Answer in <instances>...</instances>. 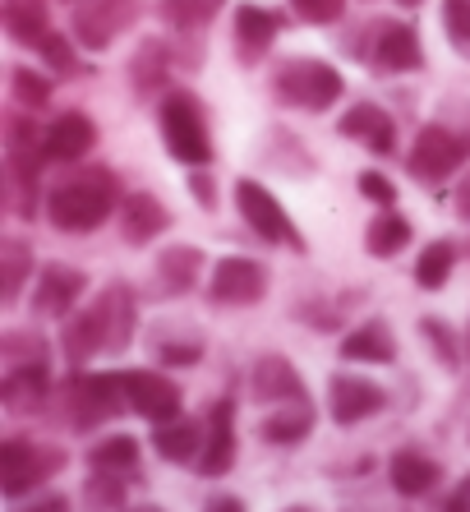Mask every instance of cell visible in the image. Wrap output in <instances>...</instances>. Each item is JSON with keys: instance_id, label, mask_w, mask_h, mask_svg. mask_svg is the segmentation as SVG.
Segmentation results:
<instances>
[{"instance_id": "obj_1", "label": "cell", "mask_w": 470, "mask_h": 512, "mask_svg": "<svg viewBox=\"0 0 470 512\" xmlns=\"http://www.w3.org/2000/svg\"><path fill=\"white\" fill-rule=\"evenodd\" d=\"M134 323H139V305L125 282H111L97 291L93 305H83L65 319L60 333V351L70 360V370H83L88 360L106 356V351H125L134 342Z\"/></svg>"}, {"instance_id": "obj_2", "label": "cell", "mask_w": 470, "mask_h": 512, "mask_svg": "<svg viewBox=\"0 0 470 512\" xmlns=\"http://www.w3.org/2000/svg\"><path fill=\"white\" fill-rule=\"evenodd\" d=\"M116 203H125L120 199V180L111 171L93 167L47 194V217L51 227L65 231V236H88V231H97L111 217Z\"/></svg>"}, {"instance_id": "obj_3", "label": "cell", "mask_w": 470, "mask_h": 512, "mask_svg": "<svg viewBox=\"0 0 470 512\" xmlns=\"http://www.w3.org/2000/svg\"><path fill=\"white\" fill-rule=\"evenodd\" d=\"M157 125H162L166 153L176 157L180 167H208L212 162V134H208V111L189 88H171L157 107Z\"/></svg>"}, {"instance_id": "obj_4", "label": "cell", "mask_w": 470, "mask_h": 512, "mask_svg": "<svg viewBox=\"0 0 470 512\" xmlns=\"http://www.w3.org/2000/svg\"><path fill=\"white\" fill-rule=\"evenodd\" d=\"M125 411H130L125 374H70V383H65V425L74 434H93V429L111 425Z\"/></svg>"}, {"instance_id": "obj_5", "label": "cell", "mask_w": 470, "mask_h": 512, "mask_svg": "<svg viewBox=\"0 0 470 512\" xmlns=\"http://www.w3.org/2000/svg\"><path fill=\"white\" fill-rule=\"evenodd\" d=\"M70 466V453L60 443H37V439H5L0 443V494L5 499H24L56 480Z\"/></svg>"}, {"instance_id": "obj_6", "label": "cell", "mask_w": 470, "mask_h": 512, "mask_svg": "<svg viewBox=\"0 0 470 512\" xmlns=\"http://www.w3.org/2000/svg\"><path fill=\"white\" fill-rule=\"evenodd\" d=\"M272 88H277V97H282L286 107L328 111L332 102L346 93V79L332 70L328 60L300 56V60H286V65H277V74H272Z\"/></svg>"}, {"instance_id": "obj_7", "label": "cell", "mask_w": 470, "mask_h": 512, "mask_svg": "<svg viewBox=\"0 0 470 512\" xmlns=\"http://www.w3.org/2000/svg\"><path fill=\"white\" fill-rule=\"evenodd\" d=\"M235 203H240L245 227L254 231L259 240H268V245H291V250H305V240H300L295 222L286 217V208L277 203V194H272L268 185H259L254 176H240V180H235Z\"/></svg>"}, {"instance_id": "obj_8", "label": "cell", "mask_w": 470, "mask_h": 512, "mask_svg": "<svg viewBox=\"0 0 470 512\" xmlns=\"http://www.w3.org/2000/svg\"><path fill=\"white\" fill-rule=\"evenodd\" d=\"M148 0H83L74 10V37L88 51H106L120 33H130L143 19Z\"/></svg>"}, {"instance_id": "obj_9", "label": "cell", "mask_w": 470, "mask_h": 512, "mask_svg": "<svg viewBox=\"0 0 470 512\" xmlns=\"http://www.w3.org/2000/svg\"><path fill=\"white\" fill-rule=\"evenodd\" d=\"M470 157V143L461 139L452 125H424L411 143V157H406V167H411L415 180H447L452 171L461 167Z\"/></svg>"}, {"instance_id": "obj_10", "label": "cell", "mask_w": 470, "mask_h": 512, "mask_svg": "<svg viewBox=\"0 0 470 512\" xmlns=\"http://www.w3.org/2000/svg\"><path fill=\"white\" fill-rule=\"evenodd\" d=\"M208 434H203V453L199 462H194V471H199L203 480H222L231 476L235 457H240V434H235V397H217V402L208 406Z\"/></svg>"}, {"instance_id": "obj_11", "label": "cell", "mask_w": 470, "mask_h": 512, "mask_svg": "<svg viewBox=\"0 0 470 512\" xmlns=\"http://www.w3.org/2000/svg\"><path fill=\"white\" fill-rule=\"evenodd\" d=\"M383 406H388V393H383L374 379H360V374H346V370L328 379L332 425L355 429V425H365V420L383 416Z\"/></svg>"}, {"instance_id": "obj_12", "label": "cell", "mask_w": 470, "mask_h": 512, "mask_svg": "<svg viewBox=\"0 0 470 512\" xmlns=\"http://www.w3.org/2000/svg\"><path fill=\"white\" fill-rule=\"evenodd\" d=\"M88 291V277L70 263H47V268H37V282H33V300H28V310L33 319H70L74 305L83 300Z\"/></svg>"}, {"instance_id": "obj_13", "label": "cell", "mask_w": 470, "mask_h": 512, "mask_svg": "<svg viewBox=\"0 0 470 512\" xmlns=\"http://www.w3.org/2000/svg\"><path fill=\"white\" fill-rule=\"evenodd\" d=\"M268 296V268L259 259H245V254H231L212 268V282H208V300L212 305H254V300Z\"/></svg>"}, {"instance_id": "obj_14", "label": "cell", "mask_w": 470, "mask_h": 512, "mask_svg": "<svg viewBox=\"0 0 470 512\" xmlns=\"http://www.w3.org/2000/svg\"><path fill=\"white\" fill-rule=\"evenodd\" d=\"M125 393H130V411L148 425H166L185 411V397L176 379H166V370H125Z\"/></svg>"}, {"instance_id": "obj_15", "label": "cell", "mask_w": 470, "mask_h": 512, "mask_svg": "<svg viewBox=\"0 0 470 512\" xmlns=\"http://www.w3.org/2000/svg\"><path fill=\"white\" fill-rule=\"evenodd\" d=\"M51 397V365L37 360V365H5V379H0V406L10 416H37Z\"/></svg>"}, {"instance_id": "obj_16", "label": "cell", "mask_w": 470, "mask_h": 512, "mask_svg": "<svg viewBox=\"0 0 470 512\" xmlns=\"http://www.w3.org/2000/svg\"><path fill=\"white\" fill-rule=\"evenodd\" d=\"M249 393H254V402H263V406H282V402H295V397H309L300 370H295L286 356L254 360V370H249Z\"/></svg>"}, {"instance_id": "obj_17", "label": "cell", "mask_w": 470, "mask_h": 512, "mask_svg": "<svg viewBox=\"0 0 470 512\" xmlns=\"http://www.w3.org/2000/svg\"><path fill=\"white\" fill-rule=\"evenodd\" d=\"M369 56H374L378 70H388V74L420 70V65H424L420 33H415L411 24H378L374 28V42H369Z\"/></svg>"}, {"instance_id": "obj_18", "label": "cell", "mask_w": 470, "mask_h": 512, "mask_svg": "<svg viewBox=\"0 0 470 512\" xmlns=\"http://www.w3.org/2000/svg\"><path fill=\"white\" fill-rule=\"evenodd\" d=\"M318 425V411L309 397H295V402H282L272 406L268 416L259 420V439L272 443V448H295V443H305Z\"/></svg>"}, {"instance_id": "obj_19", "label": "cell", "mask_w": 470, "mask_h": 512, "mask_svg": "<svg viewBox=\"0 0 470 512\" xmlns=\"http://www.w3.org/2000/svg\"><path fill=\"white\" fill-rule=\"evenodd\" d=\"M97 148V125L88 111H65L47 125V162H83Z\"/></svg>"}, {"instance_id": "obj_20", "label": "cell", "mask_w": 470, "mask_h": 512, "mask_svg": "<svg viewBox=\"0 0 470 512\" xmlns=\"http://www.w3.org/2000/svg\"><path fill=\"white\" fill-rule=\"evenodd\" d=\"M337 130L346 134V139L365 143L369 153H392V148H397V120L383 107H374V102H355V107L341 116Z\"/></svg>"}, {"instance_id": "obj_21", "label": "cell", "mask_w": 470, "mask_h": 512, "mask_svg": "<svg viewBox=\"0 0 470 512\" xmlns=\"http://www.w3.org/2000/svg\"><path fill=\"white\" fill-rule=\"evenodd\" d=\"M388 480L397 489L401 499H424V494H434L438 480H443V466L434 457H424L420 448H397L388 462Z\"/></svg>"}, {"instance_id": "obj_22", "label": "cell", "mask_w": 470, "mask_h": 512, "mask_svg": "<svg viewBox=\"0 0 470 512\" xmlns=\"http://www.w3.org/2000/svg\"><path fill=\"white\" fill-rule=\"evenodd\" d=\"M203 434H208L203 420L176 416V420H166V425H153V453L171 466H194L203 453Z\"/></svg>"}, {"instance_id": "obj_23", "label": "cell", "mask_w": 470, "mask_h": 512, "mask_svg": "<svg viewBox=\"0 0 470 512\" xmlns=\"http://www.w3.org/2000/svg\"><path fill=\"white\" fill-rule=\"evenodd\" d=\"M341 360L351 365H392L397 360V337L383 319H369V323H355L351 333L341 337Z\"/></svg>"}, {"instance_id": "obj_24", "label": "cell", "mask_w": 470, "mask_h": 512, "mask_svg": "<svg viewBox=\"0 0 470 512\" xmlns=\"http://www.w3.org/2000/svg\"><path fill=\"white\" fill-rule=\"evenodd\" d=\"M166 227H171V213H166V203L157 194H148V190L125 194V203H120V231H125L130 245H148Z\"/></svg>"}, {"instance_id": "obj_25", "label": "cell", "mask_w": 470, "mask_h": 512, "mask_svg": "<svg viewBox=\"0 0 470 512\" xmlns=\"http://www.w3.org/2000/svg\"><path fill=\"white\" fill-rule=\"evenodd\" d=\"M277 33H282V19H277L268 5L245 0V5L235 10V47H240V56L245 60H259L263 51L277 42Z\"/></svg>"}, {"instance_id": "obj_26", "label": "cell", "mask_w": 470, "mask_h": 512, "mask_svg": "<svg viewBox=\"0 0 470 512\" xmlns=\"http://www.w3.org/2000/svg\"><path fill=\"white\" fill-rule=\"evenodd\" d=\"M199 273H203V250L199 245H166V250L157 254V282H162L166 296H185V291H194Z\"/></svg>"}, {"instance_id": "obj_27", "label": "cell", "mask_w": 470, "mask_h": 512, "mask_svg": "<svg viewBox=\"0 0 470 512\" xmlns=\"http://www.w3.org/2000/svg\"><path fill=\"white\" fill-rule=\"evenodd\" d=\"M88 466L93 471H111V476H139V439L130 434H111V439L88 448Z\"/></svg>"}, {"instance_id": "obj_28", "label": "cell", "mask_w": 470, "mask_h": 512, "mask_svg": "<svg viewBox=\"0 0 470 512\" xmlns=\"http://www.w3.org/2000/svg\"><path fill=\"white\" fill-rule=\"evenodd\" d=\"M406 245H411V222L401 213H392V208H383L365 227V250L374 254V259H392V254H401Z\"/></svg>"}, {"instance_id": "obj_29", "label": "cell", "mask_w": 470, "mask_h": 512, "mask_svg": "<svg viewBox=\"0 0 470 512\" xmlns=\"http://www.w3.org/2000/svg\"><path fill=\"white\" fill-rule=\"evenodd\" d=\"M166 65H171V51H166V42H143V47L134 51V60H130L134 93H139V97L157 93V88L166 84Z\"/></svg>"}, {"instance_id": "obj_30", "label": "cell", "mask_w": 470, "mask_h": 512, "mask_svg": "<svg viewBox=\"0 0 470 512\" xmlns=\"http://www.w3.org/2000/svg\"><path fill=\"white\" fill-rule=\"evenodd\" d=\"M5 33H10L14 42H24V47H37V42L51 33L47 10H42L37 0H10V5H5Z\"/></svg>"}, {"instance_id": "obj_31", "label": "cell", "mask_w": 470, "mask_h": 512, "mask_svg": "<svg viewBox=\"0 0 470 512\" xmlns=\"http://www.w3.org/2000/svg\"><path fill=\"white\" fill-rule=\"evenodd\" d=\"M452 268H457V245H452V240H434V245H424L420 259H415V282H420L424 291H443Z\"/></svg>"}, {"instance_id": "obj_32", "label": "cell", "mask_w": 470, "mask_h": 512, "mask_svg": "<svg viewBox=\"0 0 470 512\" xmlns=\"http://www.w3.org/2000/svg\"><path fill=\"white\" fill-rule=\"evenodd\" d=\"M28 273H33V254H28V245L5 240V245H0V300H5V305H14V300L24 296Z\"/></svg>"}, {"instance_id": "obj_33", "label": "cell", "mask_w": 470, "mask_h": 512, "mask_svg": "<svg viewBox=\"0 0 470 512\" xmlns=\"http://www.w3.org/2000/svg\"><path fill=\"white\" fill-rule=\"evenodd\" d=\"M83 508H88V512H125V508H130V489H125V476L93 471V476L83 480Z\"/></svg>"}, {"instance_id": "obj_34", "label": "cell", "mask_w": 470, "mask_h": 512, "mask_svg": "<svg viewBox=\"0 0 470 512\" xmlns=\"http://www.w3.org/2000/svg\"><path fill=\"white\" fill-rule=\"evenodd\" d=\"M217 10H222V0H162V19L171 28H180V33L208 28L217 19Z\"/></svg>"}, {"instance_id": "obj_35", "label": "cell", "mask_w": 470, "mask_h": 512, "mask_svg": "<svg viewBox=\"0 0 470 512\" xmlns=\"http://www.w3.org/2000/svg\"><path fill=\"white\" fill-rule=\"evenodd\" d=\"M420 333L429 337V351H434L438 365H443V370H457V365H461V342H457V333H452L443 319H434V314H429V319H420Z\"/></svg>"}, {"instance_id": "obj_36", "label": "cell", "mask_w": 470, "mask_h": 512, "mask_svg": "<svg viewBox=\"0 0 470 512\" xmlns=\"http://www.w3.org/2000/svg\"><path fill=\"white\" fill-rule=\"evenodd\" d=\"M10 79H14V97H19V107L37 111V107H47V102H51V79H47V74H37V70H24V65H14Z\"/></svg>"}, {"instance_id": "obj_37", "label": "cell", "mask_w": 470, "mask_h": 512, "mask_svg": "<svg viewBox=\"0 0 470 512\" xmlns=\"http://www.w3.org/2000/svg\"><path fill=\"white\" fill-rule=\"evenodd\" d=\"M0 356H5V365H37V360H47V342L37 333H5Z\"/></svg>"}, {"instance_id": "obj_38", "label": "cell", "mask_w": 470, "mask_h": 512, "mask_svg": "<svg viewBox=\"0 0 470 512\" xmlns=\"http://www.w3.org/2000/svg\"><path fill=\"white\" fill-rule=\"evenodd\" d=\"M37 56L47 60L56 74H79V56H74L70 47V37H60V33H47L42 42H37Z\"/></svg>"}, {"instance_id": "obj_39", "label": "cell", "mask_w": 470, "mask_h": 512, "mask_svg": "<svg viewBox=\"0 0 470 512\" xmlns=\"http://www.w3.org/2000/svg\"><path fill=\"white\" fill-rule=\"evenodd\" d=\"M291 10L300 24H337L346 14V0H291Z\"/></svg>"}, {"instance_id": "obj_40", "label": "cell", "mask_w": 470, "mask_h": 512, "mask_svg": "<svg viewBox=\"0 0 470 512\" xmlns=\"http://www.w3.org/2000/svg\"><path fill=\"white\" fill-rule=\"evenodd\" d=\"M443 28L461 51H470V0H443Z\"/></svg>"}, {"instance_id": "obj_41", "label": "cell", "mask_w": 470, "mask_h": 512, "mask_svg": "<svg viewBox=\"0 0 470 512\" xmlns=\"http://www.w3.org/2000/svg\"><path fill=\"white\" fill-rule=\"evenodd\" d=\"M10 512H74V503L56 489H37L33 499H10Z\"/></svg>"}, {"instance_id": "obj_42", "label": "cell", "mask_w": 470, "mask_h": 512, "mask_svg": "<svg viewBox=\"0 0 470 512\" xmlns=\"http://www.w3.org/2000/svg\"><path fill=\"white\" fill-rule=\"evenodd\" d=\"M355 185H360V194H365V199H374L378 208H392V203H397V185H392L383 171H360V180H355Z\"/></svg>"}, {"instance_id": "obj_43", "label": "cell", "mask_w": 470, "mask_h": 512, "mask_svg": "<svg viewBox=\"0 0 470 512\" xmlns=\"http://www.w3.org/2000/svg\"><path fill=\"white\" fill-rule=\"evenodd\" d=\"M157 360L162 370H185V365H199L203 360V342H185V346H157Z\"/></svg>"}, {"instance_id": "obj_44", "label": "cell", "mask_w": 470, "mask_h": 512, "mask_svg": "<svg viewBox=\"0 0 470 512\" xmlns=\"http://www.w3.org/2000/svg\"><path fill=\"white\" fill-rule=\"evenodd\" d=\"M443 512H470V476H461L457 485L447 489V503H443Z\"/></svg>"}, {"instance_id": "obj_45", "label": "cell", "mask_w": 470, "mask_h": 512, "mask_svg": "<svg viewBox=\"0 0 470 512\" xmlns=\"http://www.w3.org/2000/svg\"><path fill=\"white\" fill-rule=\"evenodd\" d=\"M199 512H249V508H245V499H235V494H212Z\"/></svg>"}, {"instance_id": "obj_46", "label": "cell", "mask_w": 470, "mask_h": 512, "mask_svg": "<svg viewBox=\"0 0 470 512\" xmlns=\"http://www.w3.org/2000/svg\"><path fill=\"white\" fill-rule=\"evenodd\" d=\"M189 190H194V199H199V208H217V194H212V180L203 176V167H199V176L189 180Z\"/></svg>"}, {"instance_id": "obj_47", "label": "cell", "mask_w": 470, "mask_h": 512, "mask_svg": "<svg viewBox=\"0 0 470 512\" xmlns=\"http://www.w3.org/2000/svg\"><path fill=\"white\" fill-rule=\"evenodd\" d=\"M457 217L470 227V185H461V194H457Z\"/></svg>"}, {"instance_id": "obj_48", "label": "cell", "mask_w": 470, "mask_h": 512, "mask_svg": "<svg viewBox=\"0 0 470 512\" xmlns=\"http://www.w3.org/2000/svg\"><path fill=\"white\" fill-rule=\"evenodd\" d=\"M125 512H171V508H162V503H130Z\"/></svg>"}, {"instance_id": "obj_49", "label": "cell", "mask_w": 470, "mask_h": 512, "mask_svg": "<svg viewBox=\"0 0 470 512\" xmlns=\"http://www.w3.org/2000/svg\"><path fill=\"white\" fill-rule=\"evenodd\" d=\"M282 512H314L309 503H291V508H282Z\"/></svg>"}, {"instance_id": "obj_50", "label": "cell", "mask_w": 470, "mask_h": 512, "mask_svg": "<svg viewBox=\"0 0 470 512\" xmlns=\"http://www.w3.org/2000/svg\"><path fill=\"white\" fill-rule=\"evenodd\" d=\"M397 5H406V10H415V5H420V0H397Z\"/></svg>"}, {"instance_id": "obj_51", "label": "cell", "mask_w": 470, "mask_h": 512, "mask_svg": "<svg viewBox=\"0 0 470 512\" xmlns=\"http://www.w3.org/2000/svg\"><path fill=\"white\" fill-rule=\"evenodd\" d=\"M466 356H470V333H466Z\"/></svg>"}]
</instances>
